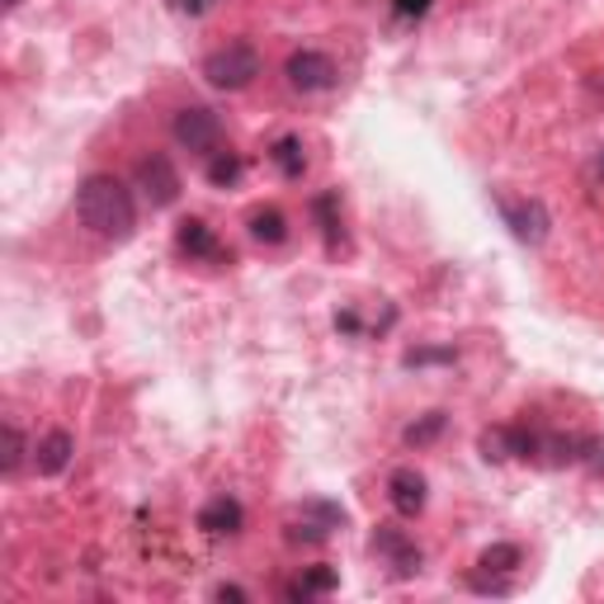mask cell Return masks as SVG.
Masks as SVG:
<instances>
[{"instance_id": "1", "label": "cell", "mask_w": 604, "mask_h": 604, "mask_svg": "<svg viewBox=\"0 0 604 604\" xmlns=\"http://www.w3.org/2000/svg\"><path fill=\"white\" fill-rule=\"evenodd\" d=\"M76 213L99 241H128L138 227V204L132 190L114 175H86L76 190Z\"/></svg>"}, {"instance_id": "2", "label": "cell", "mask_w": 604, "mask_h": 604, "mask_svg": "<svg viewBox=\"0 0 604 604\" xmlns=\"http://www.w3.org/2000/svg\"><path fill=\"white\" fill-rule=\"evenodd\" d=\"M256 76H260V57H256V47L241 43V39L217 47V53H208V62H204V80L213 90H246Z\"/></svg>"}, {"instance_id": "3", "label": "cell", "mask_w": 604, "mask_h": 604, "mask_svg": "<svg viewBox=\"0 0 604 604\" xmlns=\"http://www.w3.org/2000/svg\"><path fill=\"white\" fill-rule=\"evenodd\" d=\"M175 142L198 151V157H217L223 151V123L213 109H180L175 114Z\"/></svg>"}, {"instance_id": "4", "label": "cell", "mask_w": 604, "mask_h": 604, "mask_svg": "<svg viewBox=\"0 0 604 604\" xmlns=\"http://www.w3.org/2000/svg\"><path fill=\"white\" fill-rule=\"evenodd\" d=\"M500 217L515 231V241H525V246H543L552 231V217L539 198H500Z\"/></svg>"}, {"instance_id": "5", "label": "cell", "mask_w": 604, "mask_h": 604, "mask_svg": "<svg viewBox=\"0 0 604 604\" xmlns=\"http://www.w3.org/2000/svg\"><path fill=\"white\" fill-rule=\"evenodd\" d=\"M335 76H341V72H335V62H331L326 53H312V47H308V53H293V57H289V86L302 90V95L331 90Z\"/></svg>"}, {"instance_id": "6", "label": "cell", "mask_w": 604, "mask_h": 604, "mask_svg": "<svg viewBox=\"0 0 604 604\" xmlns=\"http://www.w3.org/2000/svg\"><path fill=\"white\" fill-rule=\"evenodd\" d=\"M138 180H142V190H147V198L157 208H171L175 198H180V175H175V165L165 161V157H147L138 165Z\"/></svg>"}, {"instance_id": "7", "label": "cell", "mask_w": 604, "mask_h": 604, "mask_svg": "<svg viewBox=\"0 0 604 604\" xmlns=\"http://www.w3.org/2000/svg\"><path fill=\"white\" fill-rule=\"evenodd\" d=\"M388 496H392V510L401 515V519H416L425 510V477L416 473V467H397L392 473V482H388Z\"/></svg>"}, {"instance_id": "8", "label": "cell", "mask_w": 604, "mask_h": 604, "mask_svg": "<svg viewBox=\"0 0 604 604\" xmlns=\"http://www.w3.org/2000/svg\"><path fill=\"white\" fill-rule=\"evenodd\" d=\"M374 552H378V558L392 567L397 576H411L416 567H421V548H416V543L407 539V533H397V529H378Z\"/></svg>"}, {"instance_id": "9", "label": "cell", "mask_w": 604, "mask_h": 604, "mask_svg": "<svg viewBox=\"0 0 604 604\" xmlns=\"http://www.w3.org/2000/svg\"><path fill=\"white\" fill-rule=\"evenodd\" d=\"M302 519H308V525H302V529H293L289 539L322 543L331 529H341V525H345V510H341V506H331V500H302Z\"/></svg>"}, {"instance_id": "10", "label": "cell", "mask_w": 604, "mask_h": 604, "mask_svg": "<svg viewBox=\"0 0 604 604\" xmlns=\"http://www.w3.org/2000/svg\"><path fill=\"white\" fill-rule=\"evenodd\" d=\"M175 246H180V256H190V260H217V256H223V246H217V237L208 231V223H198V217L180 223Z\"/></svg>"}, {"instance_id": "11", "label": "cell", "mask_w": 604, "mask_h": 604, "mask_svg": "<svg viewBox=\"0 0 604 604\" xmlns=\"http://www.w3.org/2000/svg\"><path fill=\"white\" fill-rule=\"evenodd\" d=\"M198 529L204 533H237L241 529V506L231 496H213L204 510H198Z\"/></svg>"}, {"instance_id": "12", "label": "cell", "mask_w": 604, "mask_h": 604, "mask_svg": "<svg viewBox=\"0 0 604 604\" xmlns=\"http://www.w3.org/2000/svg\"><path fill=\"white\" fill-rule=\"evenodd\" d=\"M72 434H66V430H53V434H47V440L39 444V453H33V463H39V473L43 477H57L62 473V467L66 463H72Z\"/></svg>"}, {"instance_id": "13", "label": "cell", "mask_w": 604, "mask_h": 604, "mask_svg": "<svg viewBox=\"0 0 604 604\" xmlns=\"http://www.w3.org/2000/svg\"><path fill=\"white\" fill-rule=\"evenodd\" d=\"M270 157H274V165H279V171L289 175V180H298L302 171H308V157H302V142H298V138H279Z\"/></svg>"}, {"instance_id": "14", "label": "cell", "mask_w": 604, "mask_h": 604, "mask_svg": "<svg viewBox=\"0 0 604 604\" xmlns=\"http://www.w3.org/2000/svg\"><path fill=\"white\" fill-rule=\"evenodd\" d=\"M250 237H256V241H270V246H279L283 237H289V223H283V213H256V217H250Z\"/></svg>"}, {"instance_id": "15", "label": "cell", "mask_w": 604, "mask_h": 604, "mask_svg": "<svg viewBox=\"0 0 604 604\" xmlns=\"http://www.w3.org/2000/svg\"><path fill=\"white\" fill-rule=\"evenodd\" d=\"M208 180L213 184H237L241 180V157H231V151H217L208 161Z\"/></svg>"}, {"instance_id": "16", "label": "cell", "mask_w": 604, "mask_h": 604, "mask_svg": "<svg viewBox=\"0 0 604 604\" xmlns=\"http://www.w3.org/2000/svg\"><path fill=\"white\" fill-rule=\"evenodd\" d=\"M477 567H482V572H510V567H519V548H510V543L486 548Z\"/></svg>"}, {"instance_id": "17", "label": "cell", "mask_w": 604, "mask_h": 604, "mask_svg": "<svg viewBox=\"0 0 604 604\" xmlns=\"http://www.w3.org/2000/svg\"><path fill=\"white\" fill-rule=\"evenodd\" d=\"M0 440H6V459H0V467H6V473H20V463H24V434L14 430V425H6Z\"/></svg>"}, {"instance_id": "18", "label": "cell", "mask_w": 604, "mask_h": 604, "mask_svg": "<svg viewBox=\"0 0 604 604\" xmlns=\"http://www.w3.org/2000/svg\"><path fill=\"white\" fill-rule=\"evenodd\" d=\"M440 425H444V416H440V411L425 416L421 425H411V430H407V444H425V440H434V434H440Z\"/></svg>"}, {"instance_id": "19", "label": "cell", "mask_w": 604, "mask_h": 604, "mask_svg": "<svg viewBox=\"0 0 604 604\" xmlns=\"http://www.w3.org/2000/svg\"><path fill=\"white\" fill-rule=\"evenodd\" d=\"M331 585H335L331 572H308V576L293 585V595H316V591H331Z\"/></svg>"}, {"instance_id": "20", "label": "cell", "mask_w": 604, "mask_h": 604, "mask_svg": "<svg viewBox=\"0 0 604 604\" xmlns=\"http://www.w3.org/2000/svg\"><path fill=\"white\" fill-rule=\"evenodd\" d=\"M430 0H397V14H425Z\"/></svg>"}, {"instance_id": "21", "label": "cell", "mask_w": 604, "mask_h": 604, "mask_svg": "<svg viewBox=\"0 0 604 604\" xmlns=\"http://www.w3.org/2000/svg\"><path fill=\"white\" fill-rule=\"evenodd\" d=\"M595 180H604V151H600V157H595Z\"/></svg>"}, {"instance_id": "22", "label": "cell", "mask_w": 604, "mask_h": 604, "mask_svg": "<svg viewBox=\"0 0 604 604\" xmlns=\"http://www.w3.org/2000/svg\"><path fill=\"white\" fill-rule=\"evenodd\" d=\"M180 6H190V10H204V0H180Z\"/></svg>"}, {"instance_id": "23", "label": "cell", "mask_w": 604, "mask_h": 604, "mask_svg": "<svg viewBox=\"0 0 604 604\" xmlns=\"http://www.w3.org/2000/svg\"><path fill=\"white\" fill-rule=\"evenodd\" d=\"M14 6H20V0H6V10H14Z\"/></svg>"}]
</instances>
